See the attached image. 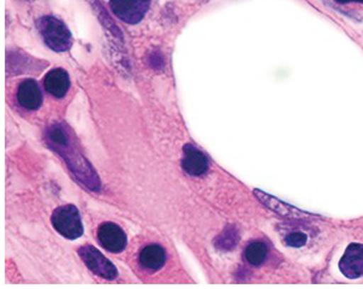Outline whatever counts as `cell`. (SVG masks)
<instances>
[{"mask_svg": "<svg viewBox=\"0 0 363 289\" xmlns=\"http://www.w3.org/2000/svg\"><path fill=\"white\" fill-rule=\"evenodd\" d=\"M237 240H238V238H237L235 230H226L225 233L223 234L218 240L217 247H219L221 250H231L238 242Z\"/></svg>", "mask_w": 363, "mask_h": 289, "instance_id": "5bb4252c", "label": "cell"}, {"mask_svg": "<svg viewBox=\"0 0 363 289\" xmlns=\"http://www.w3.org/2000/svg\"><path fill=\"white\" fill-rule=\"evenodd\" d=\"M100 245L112 253L122 252L127 246V235L121 227L115 223H104L98 230Z\"/></svg>", "mask_w": 363, "mask_h": 289, "instance_id": "8992f818", "label": "cell"}, {"mask_svg": "<svg viewBox=\"0 0 363 289\" xmlns=\"http://www.w3.org/2000/svg\"><path fill=\"white\" fill-rule=\"evenodd\" d=\"M340 269L349 278L363 276V245L352 244L347 246L340 261Z\"/></svg>", "mask_w": 363, "mask_h": 289, "instance_id": "52a82bcc", "label": "cell"}, {"mask_svg": "<svg viewBox=\"0 0 363 289\" xmlns=\"http://www.w3.org/2000/svg\"><path fill=\"white\" fill-rule=\"evenodd\" d=\"M79 254L89 270L100 278L113 280L117 276L116 266L93 246H83L79 249Z\"/></svg>", "mask_w": 363, "mask_h": 289, "instance_id": "5b68a950", "label": "cell"}, {"mask_svg": "<svg viewBox=\"0 0 363 289\" xmlns=\"http://www.w3.org/2000/svg\"><path fill=\"white\" fill-rule=\"evenodd\" d=\"M255 195L260 198L261 202H264V205L269 206V207L276 211L277 214H281L284 217L298 218L303 216L302 211L296 210L292 206L279 202V200H277V199L272 198L269 195H264L262 192L255 190Z\"/></svg>", "mask_w": 363, "mask_h": 289, "instance_id": "7c38bea8", "label": "cell"}, {"mask_svg": "<svg viewBox=\"0 0 363 289\" xmlns=\"http://www.w3.org/2000/svg\"><path fill=\"white\" fill-rule=\"evenodd\" d=\"M182 168L191 176H201L208 169V159L193 145H186L183 148Z\"/></svg>", "mask_w": 363, "mask_h": 289, "instance_id": "ba28073f", "label": "cell"}, {"mask_svg": "<svg viewBox=\"0 0 363 289\" xmlns=\"http://www.w3.org/2000/svg\"><path fill=\"white\" fill-rule=\"evenodd\" d=\"M44 86L46 92L52 97L63 98L70 88V79L64 69L57 67L45 76Z\"/></svg>", "mask_w": 363, "mask_h": 289, "instance_id": "30bf717a", "label": "cell"}, {"mask_svg": "<svg viewBox=\"0 0 363 289\" xmlns=\"http://www.w3.org/2000/svg\"><path fill=\"white\" fill-rule=\"evenodd\" d=\"M36 27L45 44L53 51L65 52L72 48V33L60 18L55 16L41 17L36 22Z\"/></svg>", "mask_w": 363, "mask_h": 289, "instance_id": "7a4b0ae2", "label": "cell"}, {"mask_svg": "<svg viewBox=\"0 0 363 289\" xmlns=\"http://www.w3.org/2000/svg\"><path fill=\"white\" fill-rule=\"evenodd\" d=\"M72 133L64 124H52L46 131L50 146L57 151L67 163V167L91 190H99V178L93 168L72 143Z\"/></svg>", "mask_w": 363, "mask_h": 289, "instance_id": "6da1fadb", "label": "cell"}, {"mask_svg": "<svg viewBox=\"0 0 363 289\" xmlns=\"http://www.w3.org/2000/svg\"><path fill=\"white\" fill-rule=\"evenodd\" d=\"M337 3H340V4H347V3H362L363 0H336Z\"/></svg>", "mask_w": 363, "mask_h": 289, "instance_id": "2e32d148", "label": "cell"}, {"mask_svg": "<svg viewBox=\"0 0 363 289\" xmlns=\"http://www.w3.org/2000/svg\"><path fill=\"white\" fill-rule=\"evenodd\" d=\"M17 102L21 107L27 110H36L43 104V93L40 91L39 84L34 80H24L18 86Z\"/></svg>", "mask_w": 363, "mask_h": 289, "instance_id": "9c48e42d", "label": "cell"}, {"mask_svg": "<svg viewBox=\"0 0 363 289\" xmlns=\"http://www.w3.org/2000/svg\"><path fill=\"white\" fill-rule=\"evenodd\" d=\"M165 261V250L159 245L146 246L140 253V264L143 269L150 273L162 269Z\"/></svg>", "mask_w": 363, "mask_h": 289, "instance_id": "8fae6325", "label": "cell"}, {"mask_svg": "<svg viewBox=\"0 0 363 289\" xmlns=\"http://www.w3.org/2000/svg\"><path fill=\"white\" fill-rule=\"evenodd\" d=\"M245 259L252 266H260L264 263L267 256V247L264 242L254 241L249 244L245 249Z\"/></svg>", "mask_w": 363, "mask_h": 289, "instance_id": "4fadbf2b", "label": "cell"}, {"mask_svg": "<svg viewBox=\"0 0 363 289\" xmlns=\"http://www.w3.org/2000/svg\"><path fill=\"white\" fill-rule=\"evenodd\" d=\"M285 242H286V245L291 246V247H302L307 242V235L301 231L289 234L285 239Z\"/></svg>", "mask_w": 363, "mask_h": 289, "instance_id": "9a60e30c", "label": "cell"}, {"mask_svg": "<svg viewBox=\"0 0 363 289\" xmlns=\"http://www.w3.org/2000/svg\"><path fill=\"white\" fill-rule=\"evenodd\" d=\"M52 224L62 236L69 240H75L83 235L82 219L74 205H64L55 209L52 214Z\"/></svg>", "mask_w": 363, "mask_h": 289, "instance_id": "3957f363", "label": "cell"}, {"mask_svg": "<svg viewBox=\"0 0 363 289\" xmlns=\"http://www.w3.org/2000/svg\"><path fill=\"white\" fill-rule=\"evenodd\" d=\"M110 5L119 20L128 24H136L146 16L150 0H110Z\"/></svg>", "mask_w": 363, "mask_h": 289, "instance_id": "277c9868", "label": "cell"}]
</instances>
